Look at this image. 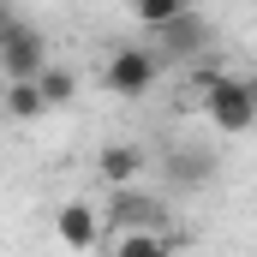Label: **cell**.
Instances as JSON below:
<instances>
[{"mask_svg": "<svg viewBox=\"0 0 257 257\" xmlns=\"http://www.w3.org/2000/svg\"><path fill=\"white\" fill-rule=\"evenodd\" d=\"M197 102H203V120H209L215 132H227V138H239V132L257 126V96H251V84L233 78V72H227L215 90H203Z\"/></svg>", "mask_w": 257, "mask_h": 257, "instance_id": "2", "label": "cell"}, {"mask_svg": "<svg viewBox=\"0 0 257 257\" xmlns=\"http://www.w3.org/2000/svg\"><path fill=\"white\" fill-rule=\"evenodd\" d=\"M245 84H251V96H257V78H245Z\"/></svg>", "mask_w": 257, "mask_h": 257, "instance_id": "14", "label": "cell"}, {"mask_svg": "<svg viewBox=\"0 0 257 257\" xmlns=\"http://www.w3.org/2000/svg\"><path fill=\"white\" fill-rule=\"evenodd\" d=\"M36 84H42V96H48V108H66V102L78 96V78H72L66 66H48V72H42Z\"/></svg>", "mask_w": 257, "mask_h": 257, "instance_id": "12", "label": "cell"}, {"mask_svg": "<svg viewBox=\"0 0 257 257\" xmlns=\"http://www.w3.org/2000/svg\"><path fill=\"white\" fill-rule=\"evenodd\" d=\"M186 78H192V90L203 96V90H215V84H221L227 72H221V60H215V54H197V60L186 66Z\"/></svg>", "mask_w": 257, "mask_h": 257, "instance_id": "13", "label": "cell"}, {"mask_svg": "<svg viewBox=\"0 0 257 257\" xmlns=\"http://www.w3.org/2000/svg\"><path fill=\"white\" fill-rule=\"evenodd\" d=\"M156 78H162V48H144V42H126V48H114L108 66H102V84L114 90V96H150L156 90Z\"/></svg>", "mask_w": 257, "mask_h": 257, "instance_id": "1", "label": "cell"}, {"mask_svg": "<svg viewBox=\"0 0 257 257\" xmlns=\"http://www.w3.org/2000/svg\"><path fill=\"white\" fill-rule=\"evenodd\" d=\"M96 174L108 186H138L144 180V150L138 144H102L96 150Z\"/></svg>", "mask_w": 257, "mask_h": 257, "instance_id": "8", "label": "cell"}, {"mask_svg": "<svg viewBox=\"0 0 257 257\" xmlns=\"http://www.w3.org/2000/svg\"><path fill=\"white\" fill-rule=\"evenodd\" d=\"M6 114H12L18 126H30L36 114H48V96H42V84H36V78H6Z\"/></svg>", "mask_w": 257, "mask_h": 257, "instance_id": "9", "label": "cell"}, {"mask_svg": "<svg viewBox=\"0 0 257 257\" xmlns=\"http://www.w3.org/2000/svg\"><path fill=\"white\" fill-rule=\"evenodd\" d=\"M108 215H114L120 227H168V203H162V197H150L144 186H114Z\"/></svg>", "mask_w": 257, "mask_h": 257, "instance_id": "6", "label": "cell"}, {"mask_svg": "<svg viewBox=\"0 0 257 257\" xmlns=\"http://www.w3.org/2000/svg\"><path fill=\"white\" fill-rule=\"evenodd\" d=\"M197 0H132V18L144 24V30H162L168 18H180V12H192Z\"/></svg>", "mask_w": 257, "mask_h": 257, "instance_id": "11", "label": "cell"}, {"mask_svg": "<svg viewBox=\"0 0 257 257\" xmlns=\"http://www.w3.org/2000/svg\"><path fill=\"white\" fill-rule=\"evenodd\" d=\"M150 36H156L162 60H180V66H192L197 54H209V24L197 18V6H192V12H180V18H168V24L150 30Z\"/></svg>", "mask_w": 257, "mask_h": 257, "instance_id": "5", "label": "cell"}, {"mask_svg": "<svg viewBox=\"0 0 257 257\" xmlns=\"http://www.w3.org/2000/svg\"><path fill=\"white\" fill-rule=\"evenodd\" d=\"M54 239H60V251H108V233H102V209L96 203H84V197H72L54 209Z\"/></svg>", "mask_w": 257, "mask_h": 257, "instance_id": "3", "label": "cell"}, {"mask_svg": "<svg viewBox=\"0 0 257 257\" xmlns=\"http://www.w3.org/2000/svg\"><path fill=\"white\" fill-rule=\"evenodd\" d=\"M0 72H6V78H42V72H48V42H42L24 18H12V24L0 30Z\"/></svg>", "mask_w": 257, "mask_h": 257, "instance_id": "4", "label": "cell"}, {"mask_svg": "<svg viewBox=\"0 0 257 257\" xmlns=\"http://www.w3.org/2000/svg\"><path fill=\"white\" fill-rule=\"evenodd\" d=\"M174 245H180V233H168V227H120V233H108L114 257H168Z\"/></svg>", "mask_w": 257, "mask_h": 257, "instance_id": "7", "label": "cell"}, {"mask_svg": "<svg viewBox=\"0 0 257 257\" xmlns=\"http://www.w3.org/2000/svg\"><path fill=\"white\" fill-rule=\"evenodd\" d=\"M227 6H233V0H227Z\"/></svg>", "mask_w": 257, "mask_h": 257, "instance_id": "15", "label": "cell"}, {"mask_svg": "<svg viewBox=\"0 0 257 257\" xmlns=\"http://www.w3.org/2000/svg\"><path fill=\"white\" fill-rule=\"evenodd\" d=\"M209 174H215V156L209 150H174L168 156V180L174 186H203Z\"/></svg>", "mask_w": 257, "mask_h": 257, "instance_id": "10", "label": "cell"}]
</instances>
